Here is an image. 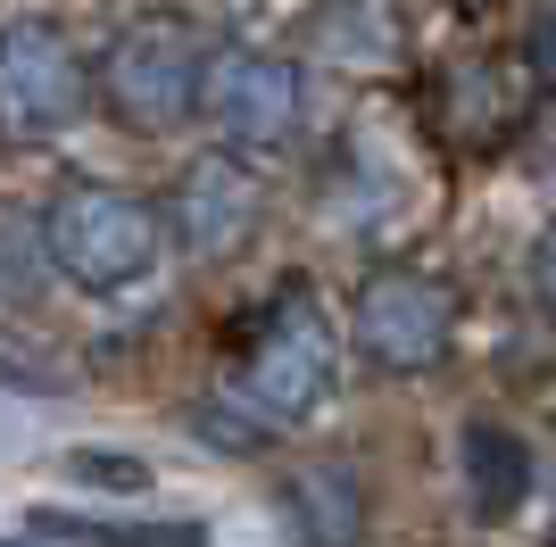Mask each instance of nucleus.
I'll list each match as a JSON object with an SVG mask.
<instances>
[{
	"label": "nucleus",
	"mask_w": 556,
	"mask_h": 547,
	"mask_svg": "<svg viewBox=\"0 0 556 547\" xmlns=\"http://www.w3.org/2000/svg\"><path fill=\"white\" fill-rule=\"evenodd\" d=\"M208 67H216V42L191 34L175 17H141L125 25L100 59V109L125 125V133H175L184 116H200L208 100Z\"/></svg>",
	"instance_id": "nucleus-1"
},
{
	"label": "nucleus",
	"mask_w": 556,
	"mask_h": 547,
	"mask_svg": "<svg viewBox=\"0 0 556 547\" xmlns=\"http://www.w3.org/2000/svg\"><path fill=\"white\" fill-rule=\"evenodd\" d=\"M341 382V341H332L325 307L307 291H282L266 316H257V341L241 357V390H232V407L250 415L257 432H291L307 415L332 398Z\"/></svg>",
	"instance_id": "nucleus-2"
},
{
	"label": "nucleus",
	"mask_w": 556,
	"mask_h": 547,
	"mask_svg": "<svg viewBox=\"0 0 556 547\" xmlns=\"http://www.w3.org/2000/svg\"><path fill=\"white\" fill-rule=\"evenodd\" d=\"M159 250H166L159 207L125 182H67L50 200V257L75 291H134L159 266Z\"/></svg>",
	"instance_id": "nucleus-3"
},
{
	"label": "nucleus",
	"mask_w": 556,
	"mask_h": 547,
	"mask_svg": "<svg viewBox=\"0 0 556 547\" xmlns=\"http://www.w3.org/2000/svg\"><path fill=\"white\" fill-rule=\"evenodd\" d=\"M84 50L67 42V25L50 17H9L0 25V141L9 150H34V141H59L84 116Z\"/></svg>",
	"instance_id": "nucleus-4"
},
{
	"label": "nucleus",
	"mask_w": 556,
	"mask_h": 547,
	"mask_svg": "<svg viewBox=\"0 0 556 547\" xmlns=\"http://www.w3.org/2000/svg\"><path fill=\"white\" fill-rule=\"evenodd\" d=\"M349 332H357V357L382 365V373H432V365L448 357V332H457V298H448L432 274L391 266L357 291Z\"/></svg>",
	"instance_id": "nucleus-5"
},
{
	"label": "nucleus",
	"mask_w": 556,
	"mask_h": 547,
	"mask_svg": "<svg viewBox=\"0 0 556 547\" xmlns=\"http://www.w3.org/2000/svg\"><path fill=\"white\" fill-rule=\"evenodd\" d=\"M200 116H208V133L225 150H275L300 125V67L275 59V50H257V42H216Z\"/></svg>",
	"instance_id": "nucleus-6"
},
{
	"label": "nucleus",
	"mask_w": 556,
	"mask_h": 547,
	"mask_svg": "<svg viewBox=\"0 0 556 547\" xmlns=\"http://www.w3.org/2000/svg\"><path fill=\"white\" fill-rule=\"evenodd\" d=\"M257 216H266V191H257V175L241 158L184 166V182H175V232H184L191 257H232L257 232Z\"/></svg>",
	"instance_id": "nucleus-7"
},
{
	"label": "nucleus",
	"mask_w": 556,
	"mask_h": 547,
	"mask_svg": "<svg viewBox=\"0 0 556 547\" xmlns=\"http://www.w3.org/2000/svg\"><path fill=\"white\" fill-rule=\"evenodd\" d=\"M282 523H291L300 547H357L366 539V481L349 473L341 456L307 465V473L282 481Z\"/></svg>",
	"instance_id": "nucleus-8"
},
{
	"label": "nucleus",
	"mask_w": 556,
	"mask_h": 547,
	"mask_svg": "<svg viewBox=\"0 0 556 547\" xmlns=\"http://www.w3.org/2000/svg\"><path fill=\"white\" fill-rule=\"evenodd\" d=\"M316 50L341 75H382L407 59V25H399L391 0H332L325 25H316Z\"/></svg>",
	"instance_id": "nucleus-9"
},
{
	"label": "nucleus",
	"mask_w": 556,
	"mask_h": 547,
	"mask_svg": "<svg viewBox=\"0 0 556 547\" xmlns=\"http://www.w3.org/2000/svg\"><path fill=\"white\" fill-rule=\"evenodd\" d=\"M465 489H473V514H515L523 489H532V456L507 423H465Z\"/></svg>",
	"instance_id": "nucleus-10"
},
{
	"label": "nucleus",
	"mask_w": 556,
	"mask_h": 547,
	"mask_svg": "<svg viewBox=\"0 0 556 547\" xmlns=\"http://www.w3.org/2000/svg\"><path fill=\"white\" fill-rule=\"evenodd\" d=\"M34 539L59 547H208L200 523H109V514H34Z\"/></svg>",
	"instance_id": "nucleus-11"
},
{
	"label": "nucleus",
	"mask_w": 556,
	"mask_h": 547,
	"mask_svg": "<svg viewBox=\"0 0 556 547\" xmlns=\"http://www.w3.org/2000/svg\"><path fill=\"white\" fill-rule=\"evenodd\" d=\"M42 266H59L50 257V216H34L25 200H0V307L42 291Z\"/></svg>",
	"instance_id": "nucleus-12"
},
{
	"label": "nucleus",
	"mask_w": 556,
	"mask_h": 547,
	"mask_svg": "<svg viewBox=\"0 0 556 547\" xmlns=\"http://www.w3.org/2000/svg\"><path fill=\"white\" fill-rule=\"evenodd\" d=\"M67 473L92 481V489H150V465H141V456H125V448H75Z\"/></svg>",
	"instance_id": "nucleus-13"
},
{
	"label": "nucleus",
	"mask_w": 556,
	"mask_h": 547,
	"mask_svg": "<svg viewBox=\"0 0 556 547\" xmlns=\"http://www.w3.org/2000/svg\"><path fill=\"white\" fill-rule=\"evenodd\" d=\"M532 291H540V307L556 316V225L540 232V250H532Z\"/></svg>",
	"instance_id": "nucleus-14"
},
{
	"label": "nucleus",
	"mask_w": 556,
	"mask_h": 547,
	"mask_svg": "<svg viewBox=\"0 0 556 547\" xmlns=\"http://www.w3.org/2000/svg\"><path fill=\"white\" fill-rule=\"evenodd\" d=\"M532 67H540V84H556V9L532 25Z\"/></svg>",
	"instance_id": "nucleus-15"
},
{
	"label": "nucleus",
	"mask_w": 556,
	"mask_h": 547,
	"mask_svg": "<svg viewBox=\"0 0 556 547\" xmlns=\"http://www.w3.org/2000/svg\"><path fill=\"white\" fill-rule=\"evenodd\" d=\"M0 547H9V539H0Z\"/></svg>",
	"instance_id": "nucleus-16"
}]
</instances>
